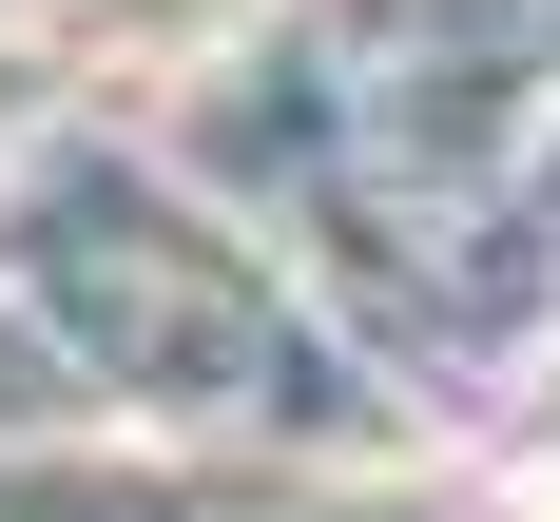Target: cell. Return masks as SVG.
Returning <instances> with one entry per match:
<instances>
[{"label":"cell","instance_id":"6da1fadb","mask_svg":"<svg viewBox=\"0 0 560 522\" xmlns=\"http://www.w3.org/2000/svg\"><path fill=\"white\" fill-rule=\"evenodd\" d=\"M522 522H560V484H541V503H522Z\"/></svg>","mask_w":560,"mask_h":522}]
</instances>
